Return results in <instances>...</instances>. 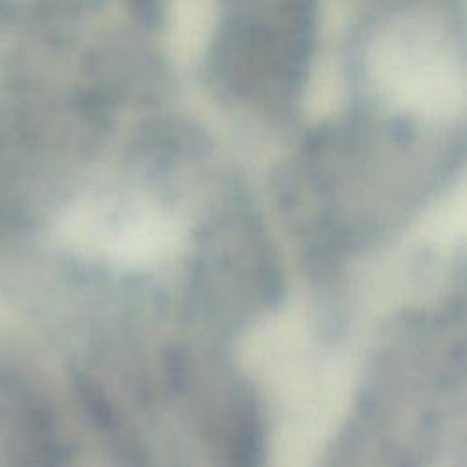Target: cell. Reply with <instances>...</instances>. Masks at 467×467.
I'll list each match as a JSON object with an SVG mask.
<instances>
[{"mask_svg": "<svg viewBox=\"0 0 467 467\" xmlns=\"http://www.w3.org/2000/svg\"><path fill=\"white\" fill-rule=\"evenodd\" d=\"M265 463V429L259 409L244 400L232 436L228 467H263Z\"/></svg>", "mask_w": 467, "mask_h": 467, "instance_id": "cell-1", "label": "cell"}]
</instances>
